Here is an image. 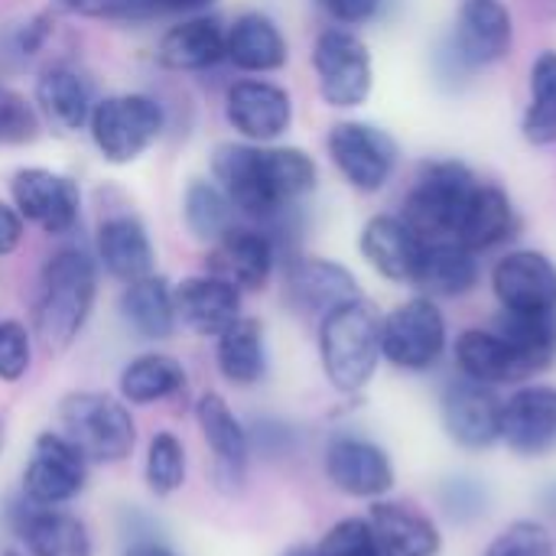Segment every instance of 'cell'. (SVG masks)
I'll return each mask as SVG.
<instances>
[{
    "mask_svg": "<svg viewBox=\"0 0 556 556\" xmlns=\"http://www.w3.org/2000/svg\"><path fill=\"white\" fill-rule=\"evenodd\" d=\"M212 173L228 202L251 218H274L316 186V163L296 147L222 143Z\"/></svg>",
    "mask_w": 556,
    "mask_h": 556,
    "instance_id": "cell-1",
    "label": "cell"
},
{
    "mask_svg": "<svg viewBox=\"0 0 556 556\" xmlns=\"http://www.w3.org/2000/svg\"><path fill=\"white\" fill-rule=\"evenodd\" d=\"M98 293V267L81 248L55 251L39 277L36 336L46 352H65L85 329Z\"/></svg>",
    "mask_w": 556,
    "mask_h": 556,
    "instance_id": "cell-2",
    "label": "cell"
},
{
    "mask_svg": "<svg viewBox=\"0 0 556 556\" xmlns=\"http://www.w3.org/2000/svg\"><path fill=\"white\" fill-rule=\"evenodd\" d=\"M319 355L326 378L336 391L355 394L362 391L381 358V316L362 296L336 306L323 316L319 326Z\"/></svg>",
    "mask_w": 556,
    "mask_h": 556,
    "instance_id": "cell-3",
    "label": "cell"
},
{
    "mask_svg": "<svg viewBox=\"0 0 556 556\" xmlns=\"http://www.w3.org/2000/svg\"><path fill=\"white\" fill-rule=\"evenodd\" d=\"M62 437L91 463H124L134 453L137 427L124 401L101 391H72L59 404Z\"/></svg>",
    "mask_w": 556,
    "mask_h": 556,
    "instance_id": "cell-4",
    "label": "cell"
},
{
    "mask_svg": "<svg viewBox=\"0 0 556 556\" xmlns=\"http://www.w3.org/2000/svg\"><path fill=\"white\" fill-rule=\"evenodd\" d=\"M479 179L469 166L456 160H440L424 166L417 186L410 189L404 202V222L424 238V241H456V228L463 222V212L476 192Z\"/></svg>",
    "mask_w": 556,
    "mask_h": 556,
    "instance_id": "cell-5",
    "label": "cell"
},
{
    "mask_svg": "<svg viewBox=\"0 0 556 556\" xmlns=\"http://www.w3.org/2000/svg\"><path fill=\"white\" fill-rule=\"evenodd\" d=\"M166 127L163 104L150 94H108L94 101L88 130L98 153L114 163L127 166L143 156Z\"/></svg>",
    "mask_w": 556,
    "mask_h": 556,
    "instance_id": "cell-6",
    "label": "cell"
},
{
    "mask_svg": "<svg viewBox=\"0 0 556 556\" xmlns=\"http://www.w3.org/2000/svg\"><path fill=\"white\" fill-rule=\"evenodd\" d=\"M319 94L329 108H358L371 94V52L352 29H326L313 49Z\"/></svg>",
    "mask_w": 556,
    "mask_h": 556,
    "instance_id": "cell-7",
    "label": "cell"
},
{
    "mask_svg": "<svg viewBox=\"0 0 556 556\" xmlns=\"http://www.w3.org/2000/svg\"><path fill=\"white\" fill-rule=\"evenodd\" d=\"M446 349V319L430 296L401 303L381 319V355L404 371H427Z\"/></svg>",
    "mask_w": 556,
    "mask_h": 556,
    "instance_id": "cell-8",
    "label": "cell"
},
{
    "mask_svg": "<svg viewBox=\"0 0 556 556\" xmlns=\"http://www.w3.org/2000/svg\"><path fill=\"white\" fill-rule=\"evenodd\" d=\"M329 156L358 192H378L397 166V143L365 121H342L329 130Z\"/></svg>",
    "mask_w": 556,
    "mask_h": 556,
    "instance_id": "cell-9",
    "label": "cell"
},
{
    "mask_svg": "<svg viewBox=\"0 0 556 556\" xmlns=\"http://www.w3.org/2000/svg\"><path fill=\"white\" fill-rule=\"evenodd\" d=\"M88 479V459L72 446L62 433H39L33 443V456L23 469V498L33 505L59 508L72 502Z\"/></svg>",
    "mask_w": 556,
    "mask_h": 556,
    "instance_id": "cell-10",
    "label": "cell"
},
{
    "mask_svg": "<svg viewBox=\"0 0 556 556\" xmlns=\"http://www.w3.org/2000/svg\"><path fill=\"white\" fill-rule=\"evenodd\" d=\"M13 208L20 218L33 222L46 235H68L81 218V192L78 186L52 169L26 166L10 182Z\"/></svg>",
    "mask_w": 556,
    "mask_h": 556,
    "instance_id": "cell-11",
    "label": "cell"
},
{
    "mask_svg": "<svg viewBox=\"0 0 556 556\" xmlns=\"http://www.w3.org/2000/svg\"><path fill=\"white\" fill-rule=\"evenodd\" d=\"M225 117L248 143H274L293 124V101L274 81L244 78L228 88Z\"/></svg>",
    "mask_w": 556,
    "mask_h": 556,
    "instance_id": "cell-12",
    "label": "cell"
},
{
    "mask_svg": "<svg viewBox=\"0 0 556 556\" xmlns=\"http://www.w3.org/2000/svg\"><path fill=\"white\" fill-rule=\"evenodd\" d=\"M505 313H556V264L541 251H511L492 270Z\"/></svg>",
    "mask_w": 556,
    "mask_h": 556,
    "instance_id": "cell-13",
    "label": "cell"
},
{
    "mask_svg": "<svg viewBox=\"0 0 556 556\" xmlns=\"http://www.w3.org/2000/svg\"><path fill=\"white\" fill-rule=\"evenodd\" d=\"M446 433L466 450H485L502 440V401L489 384L472 378L453 381L443 394Z\"/></svg>",
    "mask_w": 556,
    "mask_h": 556,
    "instance_id": "cell-14",
    "label": "cell"
},
{
    "mask_svg": "<svg viewBox=\"0 0 556 556\" xmlns=\"http://www.w3.org/2000/svg\"><path fill=\"white\" fill-rule=\"evenodd\" d=\"M326 476L352 498H378L394 489V466L384 450L358 437H336L326 446Z\"/></svg>",
    "mask_w": 556,
    "mask_h": 556,
    "instance_id": "cell-15",
    "label": "cell"
},
{
    "mask_svg": "<svg viewBox=\"0 0 556 556\" xmlns=\"http://www.w3.org/2000/svg\"><path fill=\"white\" fill-rule=\"evenodd\" d=\"M511 13L502 0H466L459 10L453 55L459 65H492L511 52Z\"/></svg>",
    "mask_w": 556,
    "mask_h": 556,
    "instance_id": "cell-16",
    "label": "cell"
},
{
    "mask_svg": "<svg viewBox=\"0 0 556 556\" xmlns=\"http://www.w3.org/2000/svg\"><path fill=\"white\" fill-rule=\"evenodd\" d=\"M176 319L205 339H218L228 326L241 319V290L222 277L202 274L173 287Z\"/></svg>",
    "mask_w": 556,
    "mask_h": 556,
    "instance_id": "cell-17",
    "label": "cell"
},
{
    "mask_svg": "<svg viewBox=\"0 0 556 556\" xmlns=\"http://www.w3.org/2000/svg\"><path fill=\"white\" fill-rule=\"evenodd\" d=\"M277 248L264 231L228 228L208 251V274L228 280L238 290H264L274 274Z\"/></svg>",
    "mask_w": 556,
    "mask_h": 556,
    "instance_id": "cell-18",
    "label": "cell"
},
{
    "mask_svg": "<svg viewBox=\"0 0 556 556\" xmlns=\"http://www.w3.org/2000/svg\"><path fill=\"white\" fill-rule=\"evenodd\" d=\"M502 440L521 456H544L556 446V388L534 384L502 401Z\"/></svg>",
    "mask_w": 556,
    "mask_h": 556,
    "instance_id": "cell-19",
    "label": "cell"
},
{
    "mask_svg": "<svg viewBox=\"0 0 556 556\" xmlns=\"http://www.w3.org/2000/svg\"><path fill=\"white\" fill-rule=\"evenodd\" d=\"M10 521L33 556H94L88 528L62 508L33 505L26 498L10 505Z\"/></svg>",
    "mask_w": 556,
    "mask_h": 556,
    "instance_id": "cell-20",
    "label": "cell"
},
{
    "mask_svg": "<svg viewBox=\"0 0 556 556\" xmlns=\"http://www.w3.org/2000/svg\"><path fill=\"white\" fill-rule=\"evenodd\" d=\"M427 241L401 215H375L362 231L365 261L394 283H414Z\"/></svg>",
    "mask_w": 556,
    "mask_h": 556,
    "instance_id": "cell-21",
    "label": "cell"
},
{
    "mask_svg": "<svg viewBox=\"0 0 556 556\" xmlns=\"http://www.w3.org/2000/svg\"><path fill=\"white\" fill-rule=\"evenodd\" d=\"M195 420L199 430L215 456V479L225 485H238L244 479L248 469V456H251V433L244 430V424L231 414L228 401L215 391L202 394L195 404Z\"/></svg>",
    "mask_w": 556,
    "mask_h": 556,
    "instance_id": "cell-22",
    "label": "cell"
},
{
    "mask_svg": "<svg viewBox=\"0 0 556 556\" xmlns=\"http://www.w3.org/2000/svg\"><path fill=\"white\" fill-rule=\"evenodd\" d=\"M98 261L121 283H134L153 274L156 251L143 222L134 212L108 215L98 225Z\"/></svg>",
    "mask_w": 556,
    "mask_h": 556,
    "instance_id": "cell-23",
    "label": "cell"
},
{
    "mask_svg": "<svg viewBox=\"0 0 556 556\" xmlns=\"http://www.w3.org/2000/svg\"><path fill=\"white\" fill-rule=\"evenodd\" d=\"M287 296L296 309L303 313H332L342 303L358 300V283L355 277L336 264V261H323V257H300L290 264L287 274Z\"/></svg>",
    "mask_w": 556,
    "mask_h": 556,
    "instance_id": "cell-24",
    "label": "cell"
},
{
    "mask_svg": "<svg viewBox=\"0 0 556 556\" xmlns=\"http://www.w3.org/2000/svg\"><path fill=\"white\" fill-rule=\"evenodd\" d=\"M287 39L280 26L257 10L241 13L225 36V59L241 72H277L287 65Z\"/></svg>",
    "mask_w": 556,
    "mask_h": 556,
    "instance_id": "cell-25",
    "label": "cell"
},
{
    "mask_svg": "<svg viewBox=\"0 0 556 556\" xmlns=\"http://www.w3.org/2000/svg\"><path fill=\"white\" fill-rule=\"evenodd\" d=\"M228 29L215 16H189L163 33L156 59L173 72H202L225 59Z\"/></svg>",
    "mask_w": 556,
    "mask_h": 556,
    "instance_id": "cell-26",
    "label": "cell"
},
{
    "mask_svg": "<svg viewBox=\"0 0 556 556\" xmlns=\"http://www.w3.org/2000/svg\"><path fill=\"white\" fill-rule=\"evenodd\" d=\"M36 108L55 130H81L94 108L91 81L75 65H52L36 81Z\"/></svg>",
    "mask_w": 556,
    "mask_h": 556,
    "instance_id": "cell-27",
    "label": "cell"
},
{
    "mask_svg": "<svg viewBox=\"0 0 556 556\" xmlns=\"http://www.w3.org/2000/svg\"><path fill=\"white\" fill-rule=\"evenodd\" d=\"M381 556H437L443 541L437 525L401 502H378L368 515Z\"/></svg>",
    "mask_w": 556,
    "mask_h": 556,
    "instance_id": "cell-28",
    "label": "cell"
},
{
    "mask_svg": "<svg viewBox=\"0 0 556 556\" xmlns=\"http://www.w3.org/2000/svg\"><path fill=\"white\" fill-rule=\"evenodd\" d=\"M515 231H518V218L508 192L492 182H479L456 228V241L466 244L469 251H489L508 241Z\"/></svg>",
    "mask_w": 556,
    "mask_h": 556,
    "instance_id": "cell-29",
    "label": "cell"
},
{
    "mask_svg": "<svg viewBox=\"0 0 556 556\" xmlns=\"http://www.w3.org/2000/svg\"><path fill=\"white\" fill-rule=\"evenodd\" d=\"M456 365L463 368L466 378L479 384H508L528 378V365L518 358V352L498 336L485 329H466L456 339Z\"/></svg>",
    "mask_w": 556,
    "mask_h": 556,
    "instance_id": "cell-30",
    "label": "cell"
},
{
    "mask_svg": "<svg viewBox=\"0 0 556 556\" xmlns=\"http://www.w3.org/2000/svg\"><path fill=\"white\" fill-rule=\"evenodd\" d=\"M121 316L140 339H150V342L169 339L179 323L169 280L160 274H150L143 280L127 283V290L121 296Z\"/></svg>",
    "mask_w": 556,
    "mask_h": 556,
    "instance_id": "cell-31",
    "label": "cell"
},
{
    "mask_svg": "<svg viewBox=\"0 0 556 556\" xmlns=\"http://www.w3.org/2000/svg\"><path fill=\"white\" fill-rule=\"evenodd\" d=\"M430 296H466L479 283V261L459 241H427L414 280Z\"/></svg>",
    "mask_w": 556,
    "mask_h": 556,
    "instance_id": "cell-32",
    "label": "cell"
},
{
    "mask_svg": "<svg viewBox=\"0 0 556 556\" xmlns=\"http://www.w3.org/2000/svg\"><path fill=\"white\" fill-rule=\"evenodd\" d=\"M218 371L225 381L238 388H251L267 371V349H264V326L257 319H238L218 336Z\"/></svg>",
    "mask_w": 556,
    "mask_h": 556,
    "instance_id": "cell-33",
    "label": "cell"
},
{
    "mask_svg": "<svg viewBox=\"0 0 556 556\" xmlns=\"http://www.w3.org/2000/svg\"><path fill=\"white\" fill-rule=\"evenodd\" d=\"M186 388V368L173 358V355H140L130 365H124L121 371V397L127 404H156V401H169Z\"/></svg>",
    "mask_w": 556,
    "mask_h": 556,
    "instance_id": "cell-34",
    "label": "cell"
},
{
    "mask_svg": "<svg viewBox=\"0 0 556 556\" xmlns=\"http://www.w3.org/2000/svg\"><path fill=\"white\" fill-rule=\"evenodd\" d=\"M495 332L518 352L528 371H544L556 362V313H502Z\"/></svg>",
    "mask_w": 556,
    "mask_h": 556,
    "instance_id": "cell-35",
    "label": "cell"
},
{
    "mask_svg": "<svg viewBox=\"0 0 556 556\" xmlns=\"http://www.w3.org/2000/svg\"><path fill=\"white\" fill-rule=\"evenodd\" d=\"M231 215H235V205L228 202L218 182H205V179L189 182L182 195V218H186V228L199 241L215 244L231 228Z\"/></svg>",
    "mask_w": 556,
    "mask_h": 556,
    "instance_id": "cell-36",
    "label": "cell"
},
{
    "mask_svg": "<svg viewBox=\"0 0 556 556\" xmlns=\"http://www.w3.org/2000/svg\"><path fill=\"white\" fill-rule=\"evenodd\" d=\"M525 137L534 147L556 143V52H541L531 68V108L525 114Z\"/></svg>",
    "mask_w": 556,
    "mask_h": 556,
    "instance_id": "cell-37",
    "label": "cell"
},
{
    "mask_svg": "<svg viewBox=\"0 0 556 556\" xmlns=\"http://www.w3.org/2000/svg\"><path fill=\"white\" fill-rule=\"evenodd\" d=\"M182 482H186V450L179 437L163 430L147 446V485L153 495L166 498V495H176Z\"/></svg>",
    "mask_w": 556,
    "mask_h": 556,
    "instance_id": "cell-38",
    "label": "cell"
},
{
    "mask_svg": "<svg viewBox=\"0 0 556 556\" xmlns=\"http://www.w3.org/2000/svg\"><path fill=\"white\" fill-rule=\"evenodd\" d=\"M39 137V108L26 94L0 85V143L23 147Z\"/></svg>",
    "mask_w": 556,
    "mask_h": 556,
    "instance_id": "cell-39",
    "label": "cell"
},
{
    "mask_svg": "<svg viewBox=\"0 0 556 556\" xmlns=\"http://www.w3.org/2000/svg\"><path fill=\"white\" fill-rule=\"evenodd\" d=\"M485 556H554V538L544 525L515 521L489 544Z\"/></svg>",
    "mask_w": 556,
    "mask_h": 556,
    "instance_id": "cell-40",
    "label": "cell"
},
{
    "mask_svg": "<svg viewBox=\"0 0 556 556\" xmlns=\"http://www.w3.org/2000/svg\"><path fill=\"white\" fill-rule=\"evenodd\" d=\"M316 551H319V556H381V547H378V538H375L371 525L362 521V518L339 521L323 538V544Z\"/></svg>",
    "mask_w": 556,
    "mask_h": 556,
    "instance_id": "cell-41",
    "label": "cell"
},
{
    "mask_svg": "<svg viewBox=\"0 0 556 556\" xmlns=\"http://www.w3.org/2000/svg\"><path fill=\"white\" fill-rule=\"evenodd\" d=\"M29 332L16 319H0V381L13 384L29 371Z\"/></svg>",
    "mask_w": 556,
    "mask_h": 556,
    "instance_id": "cell-42",
    "label": "cell"
},
{
    "mask_svg": "<svg viewBox=\"0 0 556 556\" xmlns=\"http://www.w3.org/2000/svg\"><path fill=\"white\" fill-rule=\"evenodd\" d=\"M65 13L85 20H140L150 16V0H55Z\"/></svg>",
    "mask_w": 556,
    "mask_h": 556,
    "instance_id": "cell-43",
    "label": "cell"
},
{
    "mask_svg": "<svg viewBox=\"0 0 556 556\" xmlns=\"http://www.w3.org/2000/svg\"><path fill=\"white\" fill-rule=\"evenodd\" d=\"M443 502H446V511H450L453 518H463V521L485 511V495H482V489H479L476 482H469V479H453V482L446 485V492H443Z\"/></svg>",
    "mask_w": 556,
    "mask_h": 556,
    "instance_id": "cell-44",
    "label": "cell"
},
{
    "mask_svg": "<svg viewBox=\"0 0 556 556\" xmlns=\"http://www.w3.org/2000/svg\"><path fill=\"white\" fill-rule=\"evenodd\" d=\"M49 33H52V16H49V13H36V16H29L23 26H16V33H13V49H16L20 55H36V52L46 46Z\"/></svg>",
    "mask_w": 556,
    "mask_h": 556,
    "instance_id": "cell-45",
    "label": "cell"
},
{
    "mask_svg": "<svg viewBox=\"0 0 556 556\" xmlns=\"http://www.w3.org/2000/svg\"><path fill=\"white\" fill-rule=\"evenodd\" d=\"M319 3L326 7L329 16H336L339 23H349V26L371 20L381 7V0H319Z\"/></svg>",
    "mask_w": 556,
    "mask_h": 556,
    "instance_id": "cell-46",
    "label": "cell"
},
{
    "mask_svg": "<svg viewBox=\"0 0 556 556\" xmlns=\"http://www.w3.org/2000/svg\"><path fill=\"white\" fill-rule=\"evenodd\" d=\"M23 241V218L13 205L0 202V257L13 254Z\"/></svg>",
    "mask_w": 556,
    "mask_h": 556,
    "instance_id": "cell-47",
    "label": "cell"
},
{
    "mask_svg": "<svg viewBox=\"0 0 556 556\" xmlns=\"http://www.w3.org/2000/svg\"><path fill=\"white\" fill-rule=\"evenodd\" d=\"M208 3L215 0H150L153 10H169V13H195V10H205Z\"/></svg>",
    "mask_w": 556,
    "mask_h": 556,
    "instance_id": "cell-48",
    "label": "cell"
},
{
    "mask_svg": "<svg viewBox=\"0 0 556 556\" xmlns=\"http://www.w3.org/2000/svg\"><path fill=\"white\" fill-rule=\"evenodd\" d=\"M124 556H176L166 544H156V541H140V544H134V547H127V554Z\"/></svg>",
    "mask_w": 556,
    "mask_h": 556,
    "instance_id": "cell-49",
    "label": "cell"
},
{
    "mask_svg": "<svg viewBox=\"0 0 556 556\" xmlns=\"http://www.w3.org/2000/svg\"><path fill=\"white\" fill-rule=\"evenodd\" d=\"M283 556H319V551H313V547H293V551H287Z\"/></svg>",
    "mask_w": 556,
    "mask_h": 556,
    "instance_id": "cell-50",
    "label": "cell"
},
{
    "mask_svg": "<svg viewBox=\"0 0 556 556\" xmlns=\"http://www.w3.org/2000/svg\"><path fill=\"white\" fill-rule=\"evenodd\" d=\"M544 502H547V508H551V511L556 515V485L551 489V492H547V495H544Z\"/></svg>",
    "mask_w": 556,
    "mask_h": 556,
    "instance_id": "cell-51",
    "label": "cell"
},
{
    "mask_svg": "<svg viewBox=\"0 0 556 556\" xmlns=\"http://www.w3.org/2000/svg\"><path fill=\"white\" fill-rule=\"evenodd\" d=\"M0 446H3V417H0Z\"/></svg>",
    "mask_w": 556,
    "mask_h": 556,
    "instance_id": "cell-52",
    "label": "cell"
},
{
    "mask_svg": "<svg viewBox=\"0 0 556 556\" xmlns=\"http://www.w3.org/2000/svg\"><path fill=\"white\" fill-rule=\"evenodd\" d=\"M3 556H20V554H16V551H7V554H3Z\"/></svg>",
    "mask_w": 556,
    "mask_h": 556,
    "instance_id": "cell-53",
    "label": "cell"
}]
</instances>
